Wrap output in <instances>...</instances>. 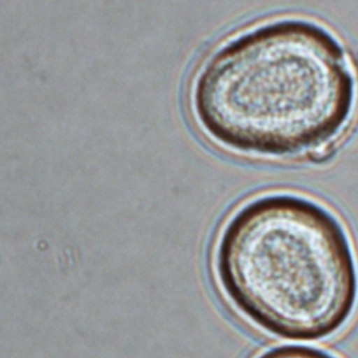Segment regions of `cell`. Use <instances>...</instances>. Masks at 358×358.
Returning a JSON list of instances; mask_svg holds the SVG:
<instances>
[{"label": "cell", "mask_w": 358, "mask_h": 358, "mask_svg": "<svg viewBox=\"0 0 358 358\" xmlns=\"http://www.w3.org/2000/svg\"><path fill=\"white\" fill-rule=\"evenodd\" d=\"M215 269L241 314L286 340L333 336L357 307V266L343 224L294 195H269L236 211L221 232Z\"/></svg>", "instance_id": "6da1fadb"}, {"label": "cell", "mask_w": 358, "mask_h": 358, "mask_svg": "<svg viewBox=\"0 0 358 358\" xmlns=\"http://www.w3.org/2000/svg\"><path fill=\"white\" fill-rule=\"evenodd\" d=\"M257 358H337L320 348L303 345H285L273 348Z\"/></svg>", "instance_id": "3957f363"}, {"label": "cell", "mask_w": 358, "mask_h": 358, "mask_svg": "<svg viewBox=\"0 0 358 358\" xmlns=\"http://www.w3.org/2000/svg\"><path fill=\"white\" fill-rule=\"evenodd\" d=\"M351 99L343 51L303 22L234 42L210 62L196 96L201 120L220 141L276 155L327 141L346 120Z\"/></svg>", "instance_id": "7a4b0ae2"}]
</instances>
